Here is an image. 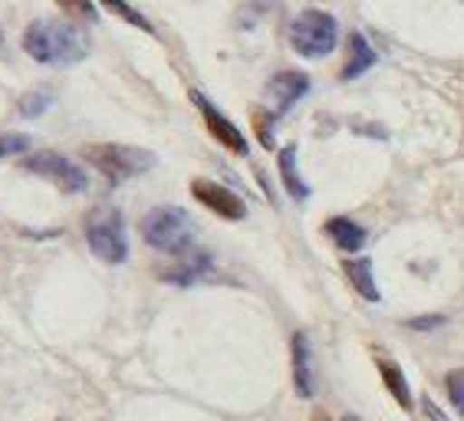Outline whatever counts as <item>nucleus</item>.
I'll return each mask as SVG.
<instances>
[{"label":"nucleus","mask_w":464,"mask_h":421,"mask_svg":"<svg viewBox=\"0 0 464 421\" xmlns=\"http://www.w3.org/2000/svg\"><path fill=\"white\" fill-rule=\"evenodd\" d=\"M421 408H425V415H429L431 421H448V418H445V412H441V408H438V405L431 402L429 395H421Z\"/></svg>","instance_id":"obj_23"},{"label":"nucleus","mask_w":464,"mask_h":421,"mask_svg":"<svg viewBox=\"0 0 464 421\" xmlns=\"http://www.w3.org/2000/svg\"><path fill=\"white\" fill-rule=\"evenodd\" d=\"M277 162H280V178H284L286 195L294 197V201H306V197H310V185H306L300 168H296V145L280 148Z\"/></svg>","instance_id":"obj_15"},{"label":"nucleus","mask_w":464,"mask_h":421,"mask_svg":"<svg viewBox=\"0 0 464 421\" xmlns=\"http://www.w3.org/2000/svg\"><path fill=\"white\" fill-rule=\"evenodd\" d=\"M445 388H448V402L455 405L458 415L464 418V368H451V372H448Z\"/></svg>","instance_id":"obj_19"},{"label":"nucleus","mask_w":464,"mask_h":421,"mask_svg":"<svg viewBox=\"0 0 464 421\" xmlns=\"http://www.w3.org/2000/svg\"><path fill=\"white\" fill-rule=\"evenodd\" d=\"M208 270H211V254L188 251L175 260V267L161 270L159 277L169 280V283H179V287H191V283H198L201 277H208Z\"/></svg>","instance_id":"obj_11"},{"label":"nucleus","mask_w":464,"mask_h":421,"mask_svg":"<svg viewBox=\"0 0 464 421\" xmlns=\"http://www.w3.org/2000/svg\"><path fill=\"white\" fill-rule=\"evenodd\" d=\"M343 273H346V280L353 283V290H356L362 300H369V303H379V287H375L372 260H369V257L343 260Z\"/></svg>","instance_id":"obj_14"},{"label":"nucleus","mask_w":464,"mask_h":421,"mask_svg":"<svg viewBox=\"0 0 464 421\" xmlns=\"http://www.w3.org/2000/svg\"><path fill=\"white\" fill-rule=\"evenodd\" d=\"M53 92L50 90H36V92H27V96H20L17 102V112L24 119H36V116H44L46 109L53 106Z\"/></svg>","instance_id":"obj_17"},{"label":"nucleus","mask_w":464,"mask_h":421,"mask_svg":"<svg viewBox=\"0 0 464 421\" xmlns=\"http://www.w3.org/2000/svg\"><path fill=\"white\" fill-rule=\"evenodd\" d=\"M86 162L106 175L112 185H122L129 178H139L145 171L155 168V155L149 148H135V145H119V142H102V145H86Z\"/></svg>","instance_id":"obj_3"},{"label":"nucleus","mask_w":464,"mask_h":421,"mask_svg":"<svg viewBox=\"0 0 464 421\" xmlns=\"http://www.w3.org/2000/svg\"><path fill=\"white\" fill-rule=\"evenodd\" d=\"M24 168L40 175V178H50L56 188H63L66 195H82L90 188V175L80 168V165L66 158L60 152H34L24 158Z\"/></svg>","instance_id":"obj_6"},{"label":"nucleus","mask_w":464,"mask_h":421,"mask_svg":"<svg viewBox=\"0 0 464 421\" xmlns=\"http://www.w3.org/2000/svg\"><path fill=\"white\" fill-rule=\"evenodd\" d=\"M191 197L198 205H205L211 215L224 217V221H244L247 217V201L241 195H234L231 188H224L221 181L195 178L191 181Z\"/></svg>","instance_id":"obj_7"},{"label":"nucleus","mask_w":464,"mask_h":421,"mask_svg":"<svg viewBox=\"0 0 464 421\" xmlns=\"http://www.w3.org/2000/svg\"><path fill=\"white\" fill-rule=\"evenodd\" d=\"M274 119H277V112H257V139L264 148H274Z\"/></svg>","instance_id":"obj_21"},{"label":"nucleus","mask_w":464,"mask_h":421,"mask_svg":"<svg viewBox=\"0 0 464 421\" xmlns=\"http://www.w3.org/2000/svg\"><path fill=\"white\" fill-rule=\"evenodd\" d=\"M379 376H382L385 388L392 392L395 402L402 405L405 412H411V408H415V398H411L409 378H405L402 366H399V362H392V359H379Z\"/></svg>","instance_id":"obj_16"},{"label":"nucleus","mask_w":464,"mask_h":421,"mask_svg":"<svg viewBox=\"0 0 464 421\" xmlns=\"http://www.w3.org/2000/svg\"><path fill=\"white\" fill-rule=\"evenodd\" d=\"M30 135L24 132H4L0 135V158H10V155H24L30 152Z\"/></svg>","instance_id":"obj_18"},{"label":"nucleus","mask_w":464,"mask_h":421,"mask_svg":"<svg viewBox=\"0 0 464 421\" xmlns=\"http://www.w3.org/2000/svg\"><path fill=\"white\" fill-rule=\"evenodd\" d=\"M294 388L300 398H313L316 395V372H313V349L306 332H294Z\"/></svg>","instance_id":"obj_10"},{"label":"nucleus","mask_w":464,"mask_h":421,"mask_svg":"<svg viewBox=\"0 0 464 421\" xmlns=\"http://www.w3.org/2000/svg\"><path fill=\"white\" fill-rule=\"evenodd\" d=\"M106 10H112V14H119V17H122V20H129V24H132V27L145 30V33H155V27H152V24H149V20H145L142 14H139V10H135V7H129V4H109Z\"/></svg>","instance_id":"obj_20"},{"label":"nucleus","mask_w":464,"mask_h":421,"mask_svg":"<svg viewBox=\"0 0 464 421\" xmlns=\"http://www.w3.org/2000/svg\"><path fill=\"white\" fill-rule=\"evenodd\" d=\"M336 40H340V24H336V17L323 14V10H304L290 24V46L306 60L330 56L336 50Z\"/></svg>","instance_id":"obj_4"},{"label":"nucleus","mask_w":464,"mask_h":421,"mask_svg":"<svg viewBox=\"0 0 464 421\" xmlns=\"http://www.w3.org/2000/svg\"><path fill=\"white\" fill-rule=\"evenodd\" d=\"M306 92H310V76L300 72V70L277 72V76L267 82V96L277 102V116L280 112H286V109H294Z\"/></svg>","instance_id":"obj_9"},{"label":"nucleus","mask_w":464,"mask_h":421,"mask_svg":"<svg viewBox=\"0 0 464 421\" xmlns=\"http://www.w3.org/2000/svg\"><path fill=\"white\" fill-rule=\"evenodd\" d=\"M340 421H359V418H356V415H343Z\"/></svg>","instance_id":"obj_24"},{"label":"nucleus","mask_w":464,"mask_h":421,"mask_svg":"<svg viewBox=\"0 0 464 421\" xmlns=\"http://www.w3.org/2000/svg\"><path fill=\"white\" fill-rule=\"evenodd\" d=\"M0 43H4V33H0Z\"/></svg>","instance_id":"obj_25"},{"label":"nucleus","mask_w":464,"mask_h":421,"mask_svg":"<svg viewBox=\"0 0 464 421\" xmlns=\"http://www.w3.org/2000/svg\"><path fill=\"white\" fill-rule=\"evenodd\" d=\"M24 50L44 66H72L90 56V36L70 20H34L24 30Z\"/></svg>","instance_id":"obj_1"},{"label":"nucleus","mask_w":464,"mask_h":421,"mask_svg":"<svg viewBox=\"0 0 464 421\" xmlns=\"http://www.w3.org/2000/svg\"><path fill=\"white\" fill-rule=\"evenodd\" d=\"M195 234H198L195 221L179 205H159L142 217L145 244L161 254H175V257L188 254L191 244H195Z\"/></svg>","instance_id":"obj_2"},{"label":"nucleus","mask_w":464,"mask_h":421,"mask_svg":"<svg viewBox=\"0 0 464 421\" xmlns=\"http://www.w3.org/2000/svg\"><path fill=\"white\" fill-rule=\"evenodd\" d=\"M375 50L372 43H369L362 33H349V50H346V63H343V72H340V80L353 82L359 80V76H366L369 70L375 66Z\"/></svg>","instance_id":"obj_12"},{"label":"nucleus","mask_w":464,"mask_h":421,"mask_svg":"<svg viewBox=\"0 0 464 421\" xmlns=\"http://www.w3.org/2000/svg\"><path fill=\"white\" fill-rule=\"evenodd\" d=\"M191 102H195L198 112H201V119H205L208 132L215 135V139L224 145V148H227V152H234V155H247L250 152V145H247V139H244V132L234 126L231 119L224 116L221 109L211 106V99L201 96V92H191Z\"/></svg>","instance_id":"obj_8"},{"label":"nucleus","mask_w":464,"mask_h":421,"mask_svg":"<svg viewBox=\"0 0 464 421\" xmlns=\"http://www.w3.org/2000/svg\"><path fill=\"white\" fill-rule=\"evenodd\" d=\"M86 244L102 263H122L129 257V237H125L122 211L116 207H96L86 217Z\"/></svg>","instance_id":"obj_5"},{"label":"nucleus","mask_w":464,"mask_h":421,"mask_svg":"<svg viewBox=\"0 0 464 421\" xmlns=\"http://www.w3.org/2000/svg\"><path fill=\"white\" fill-rule=\"evenodd\" d=\"M409 330H438V326H445V313H435V316H415L409 320Z\"/></svg>","instance_id":"obj_22"},{"label":"nucleus","mask_w":464,"mask_h":421,"mask_svg":"<svg viewBox=\"0 0 464 421\" xmlns=\"http://www.w3.org/2000/svg\"><path fill=\"white\" fill-rule=\"evenodd\" d=\"M323 231L330 234V241L336 244L340 251H346V254L362 251V247H366V237H369L366 227H359L353 217H330Z\"/></svg>","instance_id":"obj_13"}]
</instances>
